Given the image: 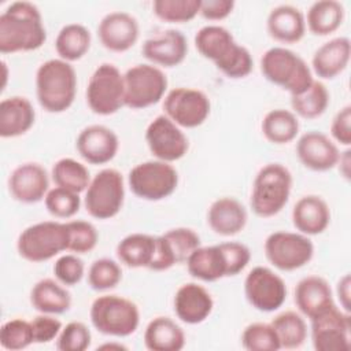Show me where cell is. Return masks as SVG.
Returning a JSON list of instances; mask_svg holds the SVG:
<instances>
[{
    "label": "cell",
    "mask_w": 351,
    "mask_h": 351,
    "mask_svg": "<svg viewBox=\"0 0 351 351\" xmlns=\"http://www.w3.org/2000/svg\"><path fill=\"white\" fill-rule=\"evenodd\" d=\"M47 40L43 16L36 4L14 1L0 15V52L38 49Z\"/></svg>",
    "instance_id": "1"
},
{
    "label": "cell",
    "mask_w": 351,
    "mask_h": 351,
    "mask_svg": "<svg viewBox=\"0 0 351 351\" xmlns=\"http://www.w3.org/2000/svg\"><path fill=\"white\" fill-rule=\"evenodd\" d=\"M195 47L229 78H244L252 71L254 60L250 51L237 44L233 34L223 26L207 25L199 29L195 34Z\"/></svg>",
    "instance_id": "2"
},
{
    "label": "cell",
    "mask_w": 351,
    "mask_h": 351,
    "mask_svg": "<svg viewBox=\"0 0 351 351\" xmlns=\"http://www.w3.org/2000/svg\"><path fill=\"white\" fill-rule=\"evenodd\" d=\"M77 93L74 67L63 59H49L36 71V95L40 106L52 114L71 107Z\"/></svg>",
    "instance_id": "3"
},
{
    "label": "cell",
    "mask_w": 351,
    "mask_h": 351,
    "mask_svg": "<svg viewBox=\"0 0 351 351\" xmlns=\"http://www.w3.org/2000/svg\"><path fill=\"white\" fill-rule=\"evenodd\" d=\"M261 71L269 82L285 89L291 96L300 95L314 81L306 60L285 47L269 48L261 58Z\"/></svg>",
    "instance_id": "4"
},
{
    "label": "cell",
    "mask_w": 351,
    "mask_h": 351,
    "mask_svg": "<svg viewBox=\"0 0 351 351\" xmlns=\"http://www.w3.org/2000/svg\"><path fill=\"white\" fill-rule=\"evenodd\" d=\"M292 189V174L281 163H267L255 176L250 204L255 215L270 218L288 203Z\"/></svg>",
    "instance_id": "5"
},
{
    "label": "cell",
    "mask_w": 351,
    "mask_h": 351,
    "mask_svg": "<svg viewBox=\"0 0 351 351\" xmlns=\"http://www.w3.org/2000/svg\"><path fill=\"white\" fill-rule=\"evenodd\" d=\"M69 250L66 222L43 221L23 229L16 240V251L27 262L38 263L52 259Z\"/></svg>",
    "instance_id": "6"
},
{
    "label": "cell",
    "mask_w": 351,
    "mask_h": 351,
    "mask_svg": "<svg viewBox=\"0 0 351 351\" xmlns=\"http://www.w3.org/2000/svg\"><path fill=\"white\" fill-rule=\"evenodd\" d=\"M90 322L96 330L107 336L126 337L140 324V311L134 302L119 295H101L92 302Z\"/></svg>",
    "instance_id": "7"
},
{
    "label": "cell",
    "mask_w": 351,
    "mask_h": 351,
    "mask_svg": "<svg viewBox=\"0 0 351 351\" xmlns=\"http://www.w3.org/2000/svg\"><path fill=\"white\" fill-rule=\"evenodd\" d=\"M123 200L122 174L115 169H103L90 180L85 191L84 204L92 218L110 219L121 211Z\"/></svg>",
    "instance_id": "8"
},
{
    "label": "cell",
    "mask_w": 351,
    "mask_h": 351,
    "mask_svg": "<svg viewBox=\"0 0 351 351\" xmlns=\"http://www.w3.org/2000/svg\"><path fill=\"white\" fill-rule=\"evenodd\" d=\"M130 191L140 199L158 202L169 197L178 185V173L167 162L147 160L136 165L128 176Z\"/></svg>",
    "instance_id": "9"
},
{
    "label": "cell",
    "mask_w": 351,
    "mask_h": 351,
    "mask_svg": "<svg viewBox=\"0 0 351 351\" xmlns=\"http://www.w3.org/2000/svg\"><path fill=\"white\" fill-rule=\"evenodd\" d=\"M86 103L97 115H112L125 106L123 74L111 63H101L90 75Z\"/></svg>",
    "instance_id": "10"
},
{
    "label": "cell",
    "mask_w": 351,
    "mask_h": 351,
    "mask_svg": "<svg viewBox=\"0 0 351 351\" xmlns=\"http://www.w3.org/2000/svg\"><path fill=\"white\" fill-rule=\"evenodd\" d=\"M123 84L125 106L140 110L160 101L167 89V77L158 66L140 63L126 70Z\"/></svg>",
    "instance_id": "11"
},
{
    "label": "cell",
    "mask_w": 351,
    "mask_h": 351,
    "mask_svg": "<svg viewBox=\"0 0 351 351\" xmlns=\"http://www.w3.org/2000/svg\"><path fill=\"white\" fill-rule=\"evenodd\" d=\"M265 255L276 269L293 271L313 259L314 244L303 233L278 230L265 240Z\"/></svg>",
    "instance_id": "12"
},
{
    "label": "cell",
    "mask_w": 351,
    "mask_h": 351,
    "mask_svg": "<svg viewBox=\"0 0 351 351\" xmlns=\"http://www.w3.org/2000/svg\"><path fill=\"white\" fill-rule=\"evenodd\" d=\"M311 341L317 351H347L351 347L350 313L336 304L318 313L311 319Z\"/></svg>",
    "instance_id": "13"
},
{
    "label": "cell",
    "mask_w": 351,
    "mask_h": 351,
    "mask_svg": "<svg viewBox=\"0 0 351 351\" xmlns=\"http://www.w3.org/2000/svg\"><path fill=\"white\" fill-rule=\"evenodd\" d=\"M165 115L180 128H197L208 118L211 103L208 96L195 88L178 86L167 92L163 100Z\"/></svg>",
    "instance_id": "14"
},
{
    "label": "cell",
    "mask_w": 351,
    "mask_h": 351,
    "mask_svg": "<svg viewBox=\"0 0 351 351\" xmlns=\"http://www.w3.org/2000/svg\"><path fill=\"white\" fill-rule=\"evenodd\" d=\"M244 295L254 308L271 313L284 304L287 299V285L271 269L256 266L248 271L244 280Z\"/></svg>",
    "instance_id": "15"
},
{
    "label": "cell",
    "mask_w": 351,
    "mask_h": 351,
    "mask_svg": "<svg viewBox=\"0 0 351 351\" xmlns=\"http://www.w3.org/2000/svg\"><path fill=\"white\" fill-rule=\"evenodd\" d=\"M145 141L151 154L167 163L185 156L189 141L178 125L166 115H158L149 122L145 130Z\"/></svg>",
    "instance_id": "16"
},
{
    "label": "cell",
    "mask_w": 351,
    "mask_h": 351,
    "mask_svg": "<svg viewBox=\"0 0 351 351\" xmlns=\"http://www.w3.org/2000/svg\"><path fill=\"white\" fill-rule=\"evenodd\" d=\"M75 148L85 162L90 165H106L115 158L119 140L110 128L104 125H89L78 133Z\"/></svg>",
    "instance_id": "17"
},
{
    "label": "cell",
    "mask_w": 351,
    "mask_h": 351,
    "mask_svg": "<svg viewBox=\"0 0 351 351\" xmlns=\"http://www.w3.org/2000/svg\"><path fill=\"white\" fill-rule=\"evenodd\" d=\"M138 22L125 11H112L103 16L97 26L101 45L111 52H125L138 40Z\"/></svg>",
    "instance_id": "18"
},
{
    "label": "cell",
    "mask_w": 351,
    "mask_h": 351,
    "mask_svg": "<svg viewBox=\"0 0 351 351\" xmlns=\"http://www.w3.org/2000/svg\"><path fill=\"white\" fill-rule=\"evenodd\" d=\"M49 178L47 170L34 162L16 166L8 178L11 196L25 204H33L45 197L48 193Z\"/></svg>",
    "instance_id": "19"
},
{
    "label": "cell",
    "mask_w": 351,
    "mask_h": 351,
    "mask_svg": "<svg viewBox=\"0 0 351 351\" xmlns=\"http://www.w3.org/2000/svg\"><path fill=\"white\" fill-rule=\"evenodd\" d=\"M296 155L300 163L313 171H328L337 166L340 158L337 145L317 130H310L299 137Z\"/></svg>",
    "instance_id": "20"
},
{
    "label": "cell",
    "mask_w": 351,
    "mask_h": 351,
    "mask_svg": "<svg viewBox=\"0 0 351 351\" xmlns=\"http://www.w3.org/2000/svg\"><path fill=\"white\" fill-rule=\"evenodd\" d=\"M176 315L185 324L196 325L208 318L214 308L211 293L200 284L186 282L182 284L173 300Z\"/></svg>",
    "instance_id": "21"
},
{
    "label": "cell",
    "mask_w": 351,
    "mask_h": 351,
    "mask_svg": "<svg viewBox=\"0 0 351 351\" xmlns=\"http://www.w3.org/2000/svg\"><path fill=\"white\" fill-rule=\"evenodd\" d=\"M141 52L152 64L176 67L184 62L188 53V43L180 30L169 29L145 40Z\"/></svg>",
    "instance_id": "22"
},
{
    "label": "cell",
    "mask_w": 351,
    "mask_h": 351,
    "mask_svg": "<svg viewBox=\"0 0 351 351\" xmlns=\"http://www.w3.org/2000/svg\"><path fill=\"white\" fill-rule=\"evenodd\" d=\"M292 223L299 233L306 236L321 234L330 223L328 203L317 195L300 197L292 208Z\"/></svg>",
    "instance_id": "23"
},
{
    "label": "cell",
    "mask_w": 351,
    "mask_h": 351,
    "mask_svg": "<svg viewBox=\"0 0 351 351\" xmlns=\"http://www.w3.org/2000/svg\"><path fill=\"white\" fill-rule=\"evenodd\" d=\"M247 210L234 197H219L214 200L207 211V223L219 236H234L247 225Z\"/></svg>",
    "instance_id": "24"
},
{
    "label": "cell",
    "mask_w": 351,
    "mask_h": 351,
    "mask_svg": "<svg viewBox=\"0 0 351 351\" xmlns=\"http://www.w3.org/2000/svg\"><path fill=\"white\" fill-rule=\"evenodd\" d=\"M36 121V111L29 99L10 96L0 101V136L12 138L25 134Z\"/></svg>",
    "instance_id": "25"
},
{
    "label": "cell",
    "mask_w": 351,
    "mask_h": 351,
    "mask_svg": "<svg viewBox=\"0 0 351 351\" xmlns=\"http://www.w3.org/2000/svg\"><path fill=\"white\" fill-rule=\"evenodd\" d=\"M351 43L347 37H336L324 43L313 55L311 67L322 80H332L341 74L350 62Z\"/></svg>",
    "instance_id": "26"
},
{
    "label": "cell",
    "mask_w": 351,
    "mask_h": 351,
    "mask_svg": "<svg viewBox=\"0 0 351 351\" xmlns=\"http://www.w3.org/2000/svg\"><path fill=\"white\" fill-rule=\"evenodd\" d=\"M266 26L269 36L284 44L298 43L306 33V19L303 12L289 4L274 7L267 15Z\"/></svg>",
    "instance_id": "27"
},
{
    "label": "cell",
    "mask_w": 351,
    "mask_h": 351,
    "mask_svg": "<svg viewBox=\"0 0 351 351\" xmlns=\"http://www.w3.org/2000/svg\"><path fill=\"white\" fill-rule=\"evenodd\" d=\"M295 303L299 311L311 319L322 310L335 304L332 288L324 277L307 276L296 284Z\"/></svg>",
    "instance_id": "28"
},
{
    "label": "cell",
    "mask_w": 351,
    "mask_h": 351,
    "mask_svg": "<svg viewBox=\"0 0 351 351\" xmlns=\"http://www.w3.org/2000/svg\"><path fill=\"white\" fill-rule=\"evenodd\" d=\"M186 269L193 278L206 282L228 277V263L219 244L196 248L186 259Z\"/></svg>",
    "instance_id": "29"
},
{
    "label": "cell",
    "mask_w": 351,
    "mask_h": 351,
    "mask_svg": "<svg viewBox=\"0 0 351 351\" xmlns=\"http://www.w3.org/2000/svg\"><path fill=\"white\" fill-rule=\"evenodd\" d=\"M30 303L43 314H63L71 307V295L63 284L53 278L37 281L30 291Z\"/></svg>",
    "instance_id": "30"
},
{
    "label": "cell",
    "mask_w": 351,
    "mask_h": 351,
    "mask_svg": "<svg viewBox=\"0 0 351 351\" xmlns=\"http://www.w3.org/2000/svg\"><path fill=\"white\" fill-rule=\"evenodd\" d=\"M144 344L151 351H180L185 346V333L171 318L155 317L145 326Z\"/></svg>",
    "instance_id": "31"
},
{
    "label": "cell",
    "mask_w": 351,
    "mask_h": 351,
    "mask_svg": "<svg viewBox=\"0 0 351 351\" xmlns=\"http://www.w3.org/2000/svg\"><path fill=\"white\" fill-rule=\"evenodd\" d=\"M156 248V236L132 233L125 236L117 245V256L128 267L149 269Z\"/></svg>",
    "instance_id": "32"
},
{
    "label": "cell",
    "mask_w": 351,
    "mask_h": 351,
    "mask_svg": "<svg viewBox=\"0 0 351 351\" xmlns=\"http://www.w3.org/2000/svg\"><path fill=\"white\" fill-rule=\"evenodd\" d=\"M304 19L313 34L328 36L341 26L344 7L336 0H318L310 5Z\"/></svg>",
    "instance_id": "33"
},
{
    "label": "cell",
    "mask_w": 351,
    "mask_h": 351,
    "mask_svg": "<svg viewBox=\"0 0 351 351\" xmlns=\"http://www.w3.org/2000/svg\"><path fill=\"white\" fill-rule=\"evenodd\" d=\"M90 48V32L81 23H69L63 26L56 38L55 49L59 59L66 62L80 60Z\"/></svg>",
    "instance_id": "34"
},
{
    "label": "cell",
    "mask_w": 351,
    "mask_h": 351,
    "mask_svg": "<svg viewBox=\"0 0 351 351\" xmlns=\"http://www.w3.org/2000/svg\"><path fill=\"white\" fill-rule=\"evenodd\" d=\"M261 128L267 141L282 145L296 138L299 133V121L292 111L274 108L263 117Z\"/></svg>",
    "instance_id": "35"
},
{
    "label": "cell",
    "mask_w": 351,
    "mask_h": 351,
    "mask_svg": "<svg viewBox=\"0 0 351 351\" xmlns=\"http://www.w3.org/2000/svg\"><path fill=\"white\" fill-rule=\"evenodd\" d=\"M329 106V92L326 86L314 80L311 85L300 95L291 96V107L293 114L304 119H315L321 117Z\"/></svg>",
    "instance_id": "36"
},
{
    "label": "cell",
    "mask_w": 351,
    "mask_h": 351,
    "mask_svg": "<svg viewBox=\"0 0 351 351\" xmlns=\"http://www.w3.org/2000/svg\"><path fill=\"white\" fill-rule=\"evenodd\" d=\"M52 180L56 186L81 193L92 178L85 165L73 158H62L52 166Z\"/></svg>",
    "instance_id": "37"
},
{
    "label": "cell",
    "mask_w": 351,
    "mask_h": 351,
    "mask_svg": "<svg viewBox=\"0 0 351 351\" xmlns=\"http://www.w3.org/2000/svg\"><path fill=\"white\" fill-rule=\"evenodd\" d=\"M281 348H298L307 337V325L304 318L295 311H284L271 319Z\"/></svg>",
    "instance_id": "38"
},
{
    "label": "cell",
    "mask_w": 351,
    "mask_h": 351,
    "mask_svg": "<svg viewBox=\"0 0 351 351\" xmlns=\"http://www.w3.org/2000/svg\"><path fill=\"white\" fill-rule=\"evenodd\" d=\"M202 0H155L154 14L163 22L185 23L200 12Z\"/></svg>",
    "instance_id": "39"
},
{
    "label": "cell",
    "mask_w": 351,
    "mask_h": 351,
    "mask_svg": "<svg viewBox=\"0 0 351 351\" xmlns=\"http://www.w3.org/2000/svg\"><path fill=\"white\" fill-rule=\"evenodd\" d=\"M241 344L248 351H277L281 348L274 328L265 322L247 325L241 333Z\"/></svg>",
    "instance_id": "40"
},
{
    "label": "cell",
    "mask_w": 351,
    "mask_h": 351,
    "mask_svg": "<svg viewBox=\"0 0 351 351\" xmlns=\"http://www.w3.org/2000/svg\"><path fill=\"white\" fill-rule=\"evenodd\" d=\"M122 280L121 266L110 258L93 261L88 270V284L93 291H108L115 288Z\"/></svg>",
    "instance_id": "41"
},
{
    "label": "cell",
    "mask_w": 351,
    "mask_h": 351,
    "mask_svg": "<svg viewBox=\"0 0 351 351\" xmlns=\"http://www.w3.org/2000/svg\"><path fill=\"white\" fill-rule=\"evenodd\" d=\"M34 343L32 322L22 318H12L0 328V344L5 350L18 351Z\"/></svg>",
    "instance_id": "42"
},
{
    "label": "cell",
    "mask_w": 351,
    "mask_h": 351,
    "mask_svg": "<svg viewBox=\"0 0 351 351\" xmlns=\"http://www.w3.org/2000/svg\"><path fill=\"white\" fill-rule=\"evenodd\" d=\"M44 203L45 208L52 217L67 219L74 217L80 211L81 197L80 193L60 186H55L48 191L44 197Z\"/></svg>",
    "instance_id": "43"
},
{
    "label": "cell",
    "mask_w": 351,
    "mask_h": 351,
    "mask_svg": "<svg viewBox=\"0 0 351 351\" xmlns=\"http://www.w3.org/2000/svg\"><path fill=\"white\" fill-rule=\"evenodd\" d=\"M176 259V263L186 262L188 256L200 247L199 234L189 228H174L162 234Z\"/></svg>",
    "instance_id": "44"
},
{
    "label": "cell",
    "mask_w": 351,
    "mask_h": 351,
    "mask_svg": "<svg viewBox=\"0 0 351 351\" xmlns=\"http://www.w3.org/2000/svg\"><path fill=\"white\" fill-rule=\"evenodd\" d=\"M66 223L69 228V251L77 255L88 254L96 247L99 241V234L96 228L90 222L74 219Z\"/></svg>",
    "instance_id": "45"
},
{
    "label": "cell",
    "mask_w": 351,
    "mask_h": 351,
    "mask_svg": "<svg viewBox=\"0 0 351 351\" xmlns=\"http://www.w3.org/2000/svg\"><path fill=\"white\" fill-rule=\"evenodd\" d=\"M92 335L89 328L81 321H71L62 328L56 337L59 351H85L89 348Z\"/></svg>",
    "instance_id": "46"
},
{
    "label": "cell",
    "mask_w": 351,
    "mask_h": 351,
    "mask_svg": "<svg viewBox=\"0 0 351 351\" xmlns=\"http://www.w3.org/2000/svg\"><path fill=\"white\" fill-rule=\"evenodd\" d=\"M85 273V265L77 254H64L59 256L53 265L55 278L64 287L77 285Z\"/></svg>",
    "instance_id": "47"
},
{
    "label": "cell",
    "mask_w": 351,
    "mask_h": 351,
    "mask_svg": "<svg viewBox=\"0 0 351 351\" xmlns=\"http://www.w3.org/2000/svg\"><path fill=\"white\" fill-rule=\"evenodd\" d=\"M219 245L226 258L228 277H233L241 273L251 261L250 248L245 244L237 243V241L219 243Z\"/></svg>",
    "instance_id": "48"
},
{
    "label": "cell",
    "mask_w": 351,
    "mask_h": 351,
    "mask_svg": "<svg viewBox=\"0 0 351 351\" xmlns=\"http://www.w3.org/2000/svg\"><path fill=\"white\" fill-rule=\"evenodd\" d=\"M32 328H33V336H34V343H49L52 340H56L62 330V322L52 317V314H43L34 317L32 321Z\"/></svg>",
    "instance_id": "49"
},
{
    "label": "cell",
    "mask_w": 351,
    "mask_h": 351,
    "mask_svg": "<svg viewBox=\"0 0 351 351\" xmlns=\"http://www.w3.org/2000/svg\"><path fill=\"white\" fill-rule=\"evenodd\" d=\"M330 134L341 145L348 147L351 144V106L337 111L330 125Z\"/></svg>",
    "instance_id": "50"
},
{
    "label": "cell",
    "mask_w": 351,
    "mask_h": 351,
    "mask_svg": "<svg viewBox=\"0 0 351 351\" xmlns=\"http://www.w3.org/2000/svg\"><path fill=\"white\" fill-rule=\"evenodd\" d=\"M233 0H202L200 15L208 21H222L232 14Z\"/></svg>",
    "instance_id": "51"
},
{
    "label": "cell",
    "mask_w": 351,
    "mask_h": 351,
    "mask_svg": "<svg viewBox=\"0 0 351 351\" xmlns=\"http://www.w3.org/2000/svg\"><path fill=\"white\" fill-rule=\"evenodd\" d=\"M350 285H351V278L350 274H344L339 282H337V296L340 300V304L344 311L350 313Z\"/></svg>",
    "instance_id": "52"
},
{
    "label": "cell",
    "mask_w": 351,
    "mask_h": 351,
    "mask_svg": "<svg viewBox=\"0 0 351 351\" xmlns=\"http://www.w3.org/2000/svg\"><path fill=\"white\" fill-rule=\"evenodd\" d=\"M350 163H351V159H350V149L344 151L343 154H340V158H339V162L337 165H340V171L343 174L344 178H350Z\"/></svg>",
    "instance_id": "53"
},
{
    "label": "cell",
    "mask_w": 351,
    "mask_h": 351,
    "mask_svg": "<svg viewBox=\"0 0 351 351\" xmlns=\"http://www.w3.org/2000/svg\"><path fill=\"white\" fill-rule=\"evenodd\" d=\"M103 350V348H121V350H125L126 347L125 346H122V344H103V346H100V347H97V350Z\"/></svg>",
    "instance_id": "54"
}]
</instances>
